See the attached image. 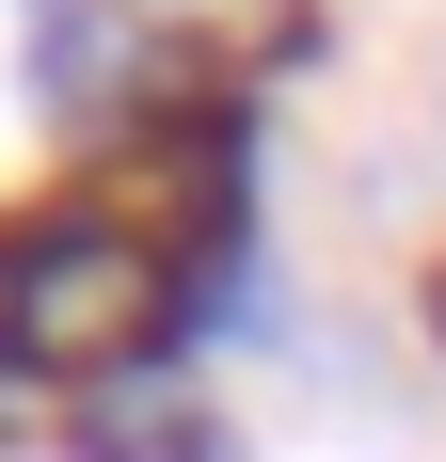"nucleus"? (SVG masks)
<instances>
[{"label": "nucleus", "instance_id": "3", "mask_svg": "<svg viewBox=\"0 0 446 462\" xmlns=\"http://www.w3.org/2000/svg\"><path fill=\"white\" fill-rule=\"evenodd\" d=\"M431 319H446V272H431Z\"/></svg>", "mask_w": 446, "mask_h": 462}, {"label": "nucleus", "instance_id": "2", "mask_svg": "<svg viewBox=\"0 0 446 462\" xmlns=\"http://www.w3.org/2000/svg\"><path fill=\"white\" fill-rule=\"evenodd\" d=\"M96 462H239V447H223V415H208V399L176 415L160 383H128V399L96 415Z\"/></svg>", "mask_w": 446, "mask_h": 462}, {"label": "nucleus", "instance_id": "1", "mask_svg": "<svg viewBox=\"0 0 446 462\" xmlns=\"http://www.w3.org/2000/svg\"><path fill=\"white\" fill-rule=\"evenodd\" d=\"M160 335H176V255L144 224H48L0 255V351H33V367L128 383L160 367Z\"/></svg>", "mask_w": 446, "mask_h": 462}]
</instances>
